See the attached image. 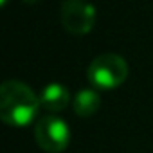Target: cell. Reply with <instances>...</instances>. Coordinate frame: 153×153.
<instances>
[{
    "label": "cell",
    "mask_w": 153,
    "mask_h": 153,
    "mask_svg": "<svg viewBox=\"0 0 153 153\" xmlns=\"http://www.w3.org/2000/svg\"><path fill=\"white\" fill-rule=\"evenodd\" d=\"M72 106L79 117H90L101 108V96L94 88H81L74 96Z\"/></svg>",
    "instance_id": "8992f818"
},
{
    "label": "cell",
    "mask_w": 153,
    "mask_h": 153,
    "mask_svg": "<svg viewBox=\"0 0 153 153\" xmlns=\"http://www.w3.org/2000/svg\"><path fill=\"white\" fill-rule=\"evenodd\" d=\"M36 142L47 153H61L70 142V128L58 115H45L36 123Z\"/></svg>",
    "instance_id": "3957f363"
},
{
    "label": "cell",
    "mask_w": 153,
    "mask_h": 153,
    "mask_svg": "<svg viewBox=\"0 0 153 153\" xmlns=\"http://www.w3.org/2000/svg\"><path fill=\"white\" fill-rule=\"evenodd\" d=\"M40 96H36L25 83L7 79L0 87V117L9 126H27L34 121L40 110Z\"/></svg>",
    "instance_id": "6da1fadb"
},
{
    "label": "cell",
    "mask_w": 153,
    "mask_h": 153,
    "mask_svg": "<svg viewBox=\"0 0 153 153\" xmlns=\"http://www.w3.org/2000/svg\"><path fill=\"white\" fill-rule=\"evenodd\" d=\"M130 74L126 59L115 52L99 54L87 68V78L96 90H112L121 87Z\"/></svg>",
    "instance_id": "7a4b0ae2"
},
{
    "label": "cell",
    "mask_w": 153,
    "mask_h": 153,
    "mask_svg": "<svg viewBox=\"0 0 153 153\" xmlns=\"http://www.w3.org/2000/svg\"><path fill=\"white\" fill-rule=\"evenodd\" d=\"M59 15L63 27L76 36L90 33L97 18V11L88 0H65Z\"/></svg>",
    "instance_id": "277c9868"
},
{
    "label": "cell",
    "mask_w": 153,
    "mask_h": 153,
    "mask_svg": "<svg viewBox=\"0 0 153 153\" xmlns=\"http://www.w3.org/2000/svg\"><path fill=\"white\" fill-rule=\"evenodd\" d=\"M0 4H2V6H6V4H7V0H0Z\"/></svg>",
    "instance_id": "ba28073f"
},
{
    "label": "cell",
    "mask_w": 153,
    "mask_h": 153,
    "mask_svg": "<svg viewBox=\"0 0 153 153\" xmlns=\"http://www.w3.org/2000/svg\"><path fill=\"white\" fill-rule=\"evenodd\" d=\"M24 4H36V2H40V0H22Z\"/></svg>",
    "instance_id": "52a82bcc"
},
{
    "label": "cell",
    "mask_w": 153,
    "mask_h": 153,
    "mask_svg": "<svg viewBox=\"0 0 153 153\" xmlns=\"http://www.w3.org/2000/svg\"><path fill=\"white\" fill-rule=\"evenodd\" d=\"M70 103V94L61 83L47 85L40 94V106L47 112H61Z\"/></svg>",
    "instance_id": "5b68a950"
}]
</instances>
